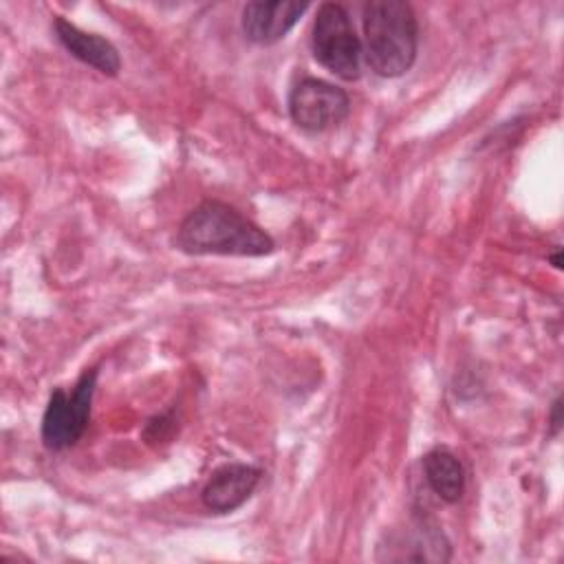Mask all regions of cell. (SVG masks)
Segmentation results:
<instances>
[{"mask_svg":"<svg viewBox=\"0 0 564 564\" xmlns=\"http://www.w3.org/2000/svg\"><path fill=\"white\" fill-rule=\"evenodd\" d=\"M176 247L194 256H267L273 238L220 200H203L178 225Z\"/></svg>","mask_w":564,"mask_h":564,"instance_id":"cell-1","label":"cell"},{"mask_svg":"<svg viewBox=\"0 0 564 564\" xmlns=\"http://www.w3.org/2000/svg\"><path fill=\"white\" fill-rule=\"evenodd\" d=\"M419 24L401 0H372L364 7V55L379 77H399L414 64Z\"/></svg>","mask_w":564,"mask_h":564,"instance_id":"cell-2","label":"cell"},{"mask_svg":"<svg viewBox=\"0 0 564 564\" xmlns=\"http://www.w3.org/2000/svg\"><path fill=\"white\" fill-rule=\"evenodd\" d=\"M311 46L315 59L337 77L352 82L361 75L364 46L357 37L348 11L337 2H324L313 22Z\"/></svg>","mask_w":564,"mask_h":564,"instance_id":"cell-3","label":"cell"},{"mask_svg":"<svg viewBox=\"0 0 564 564\" xmlns=\"http://www.w3.org/2000/svg\"><path fill=\"white\" fill-rule=\"evenodd\" d=\"M95 386L97 368H88L82 372L70 392L59 388L51 392L42 416V441L48 449L59 452L82 438L90 419Z\"/></svg>","mask_w":564,"mask_h":564,"instance_id":"cell-4","label":"cell"},{"mask_svg":"<svg viewBox=\"0 0 564 564\" xmlns=\"http://www.w3.org/2000/svg\"><path fill=\"white\" fill-rule=\"evenodd\" d=\"M350 112L348 93L317 77L300 79L289 95V115L300 130L324 132Z\"/></svg>","mask_w":564,"mask_h":564,"instance_id":"cell-5","label":"cell"},{"mask_svg":"<svg viewBox=\"0 0 564 564\" xmlns=\"http://www.w3.org/2000/svg\"><path fill=\"white\" fill-rule=\"evenodd\" d=\"M262 471L253 465L229 463L218 467L200 491L203 507L212 513H229L242 507L260 482Z\"/></svg>","mask_w":564,"mask_h":564,"instance_id":"cell-6","label":"cell"},{"mask_svg":"<svg viewBox=\"0 0 564 564\" xmlns=\"http://www.w3.org/2000/svg\"><path fill=\"white\" fill-rule=\"evenodd\" d=\"M53 29H55V35L62 42V46L73 57H77L79 62L97 68L99 73H104L108 77H115L119 73L121 57H119V51L115 48V44L110 40H106L97 33L82 31L79 26H75L73 22H68L62 15H57L53 20Z\"/></svg>","mask_w":564,"mask_h":564,"instance_id":"cell-7","label":"cell"},{"mask_svg":"<svg viewBox=\"0 0 564 564\" xmlns=\"http://www.w3.org/2000/svg\"><path fill=\"white\" fill-rule=\"evenodd\" d=\"M300 2H249L242 9V31L256 44L282 40L306 11Z\"/></svg>","mask_w":564,"mask_h":564,"instance_id":"cell-8","label":"cell"},{"mask_svg":"<svg viewBox=\"0 0 564 564\" xmlns=\"http://www.w3.org/2000/svg\"><path fill=\"white\" fill-rule=\"evenodd\" d=\"M401 544H408V549L394 557L397 562H447L452 557L447 538L434 522L425 518H414L412 527H408L403 535H397L394 546L390 549Z\"/></svg>","mask_w":564,"mask_h":564,"instance_id":"cell-9","label":"cell"},{"mask_svg":"<svg viewBox=\"0 0 564 564\" xmlns=\"http://www.w3.org/2000/svg\"><path fill=\"white\" fill-rule=\"evenodd\" d=\"M423 474L430 489L443 502H458L465 494V469L456 454L445 447H434L423 456Z\"/></svg>","mask_w":564,"mask_h":564,"instance_id":"cell-10","label":"cell"},{"mask_svg":"<svg viewBox=\"0 0 564 564\" xmlns=\"http://www.w3.org/2000/svg\"><path fill=\"white\" fill-rule=\"evenodd\" d=\"M560 410H562V399L557 397V399L553 401V405H551V414H549V423H551V434H553V436H555V434L560 432V427H562Z\"/></svg>","mask_w":564,"mask_h":564,"instance_id":"cell-11","label":"cell"},{"mask_svg":"<svg viewBox=\"0 0 564 564\" xmlns=\"http://www.w3.org/2000/svg\"><path fill=\"white\" fill-rule=\"evenodd\" d=\"M549 260L553 262V267H555V269H562V249L557 247V249H555V253H553V256H549Z\"/></svg>","mask_w":564,"mask_h":564,"instance_id":"cell-12","label":"cell"}]
</instances>
